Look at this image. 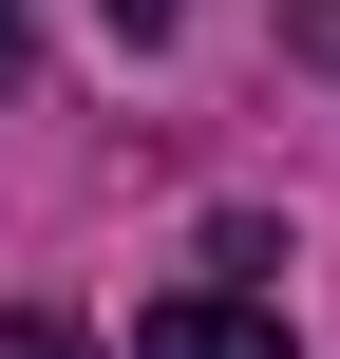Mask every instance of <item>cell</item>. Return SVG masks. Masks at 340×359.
<instances>
[{
	"mask_svg": "<svg viewBox=\"0 0 340 359\" xmlns=\"http://www.w3.org/2000/svg\"><path fill=\"white\" fill-rule=\"evenodd\" d=\"M132 359H303V341H284L265 303H227V284H189V303H151V322H132Z\"/></svg>",
	"mask_w": 340,
	"mask_h": 359,
	"instance_id": "1",
	"label": "cell"
},
{
	"mask_svg": "<svg viewBox=\"0 0 340 359\" xmlns=\"http://www.w3.org/2000/svg\"><path fill=\"white\" fill-rule=\"evenodd\" d=\"M0 359H95V341H76V322H0Z\"/></svg>",
	"mask_w": 340,
	"mask_h": 359,
	"instance_id": "2",
	"label": "cell"
},
{
	"mask_svg": "<svg viewBox=\"0 0 340 359\" xmlns=\"http://www.w3.org/2000/svg\"><path fill=\"white\" fill-rule=\"evenodd\" d=\"M95 19H114V38H170V19H189V0H95Z\"/></svg>",
	"mask_w": 340,
	"mask_h": 359,
	"instance_id": "3",
	"label": "cell"
},
{
	"mask_svg": "<svg viewBox=\"0 0 340 359\" xmlns=\"http://www.w3.org/2000/svg\"><path fill=\"white\" fill-rule=\"evenodd\" d=\"M19 57H38V19H19V0H0V95H19Z\"/></svg>",
	"mask_w": 340,
	"mask_h": 359,
	"instance_id": "4",
	"label": "cell"
}]
</instances>
